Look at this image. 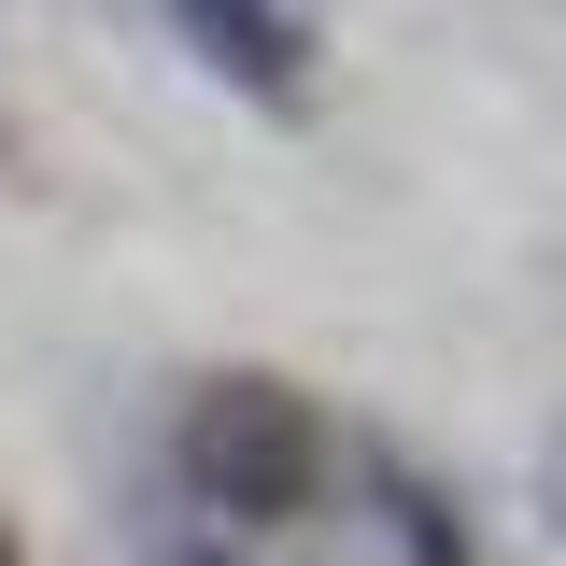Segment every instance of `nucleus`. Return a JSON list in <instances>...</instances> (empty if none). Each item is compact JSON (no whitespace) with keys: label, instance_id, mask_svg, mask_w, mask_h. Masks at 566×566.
Returning <instances> with one entry per match:
<instances>
[{"label":"nucleus","instance_id":"nucleus-5","mask_svg":"<svg viewBox=\"0 0 566 566\" xmlns=\"http://www.w3.org/2000/svg\"><path fill=\"white\" fill-rule=\"evenodd\" d=\"M553 495H566V453H553Z\"/></svg>","mask_w":566,"mask_h":566},{"label":"nucleus","instance_id":"nucleus-1","mask_svg":"<svg viewBox=\"0 0 566 566\" xmlns=\"http://www.w3.org/2000/svg\"><path fill=\"white\" fill-rule=\"evenodd\" d=\"M170 510H212V524H326L340 510V439L297 382H255L227 368L185 397V439H170Z\"/></svg>","mask_w":566,"mask_h":566},{"label":"nucleus","instance_id":"nucleus-4","mask_svg":"<svg viewBox=\"0 0 566 566\" xmlns=\"http://www.w3.org/2000/svg\"><path fill=\"white\" fill-rule=\"evenodd\" d=\"M0 566H29V553H14V524H0Z\"/></svg>","mask_w":566,"mask_h":566},{"label":"nucleus","instance_id":"nucleus-3","mask_svg":"<svg viewBox=\"0 0 566 566\" xmlns=\"http://www.w3.org/2000/svg\"><path fill=\"white\" fill-rule=\"evenodd\" d=\"M156 566H326L312 524H212V510H156Z\"/></svg>","mask_w":566,"mask_h":566},{"label":"nucleus","instance_id":"nucleus-2","mask_svg":"<svg viewBox=\"0 0 566 566\" xmlns=\"http://www.w3.org/2000/svg\"><path fill=\"white\" fill-rule=\"evenodd\" d=\"M156 14L185 29V57H199L212 85H241V99H270V114L312 99V14H297V0H156Z\"/></svg>","mask_w":566,"mask_h":566}]
</instances>
